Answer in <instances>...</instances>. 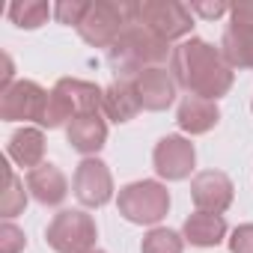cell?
Segmentation results:
<instances>
[{
    "instance_id": "83f0119b",
    "label": "cell",
    "mask_w": 253,
    "mask_h": 253,
    "mask_svg": "<svg viewBox=\"0 0 253 253\" xmlns=\"http://www.w3.org/2000/svg\"><path fill=\"white\" fill-rule=\"evenodd\" d=\"M89 253H104V250H89Z\"/></svg>"
},
{
    "instance_id": "ffe728a7",
    "label": "cell",
    "mask_w": 253,
    "mask_h": 253,
    "mask_svg": "<svg viewBox=\"0 0 253 253\" xmlns=\"http://www.w3.org/2000/svg\"><path fill=\"white\" fill-rule=\"evenodd\" d=\"M51 15H54V6L45 3V0H15L9 6V21L21 30H36L48 24Z\"/></svg>"
},
{
    "instance_id": "8fae6325",
    "label": "cell",
    "mask_w": 253,
    "mask_h": 253,
    "mask_svg": "<svg viewBox=\"0 0 253 253\" xmlns=\"http://www.w3.org/2000/svg\"><path fill=\"white\" fill-rule=\"evenodd\" d=\"M134 89H137L140 107L158 113V110H167V107L176 101L179 84H176L173 72L155 66V69H146V72H140V75L134 78Z\"/></svg>"
},
{
    "instance_id": "d4e9b609",
    "label": "cell",
    "mask_w": 253,
    "mask_h": 253,
    "mask_svg": "<svg viewBox=\"0 0 253 253\" xmlns=\"http://www.w3.org/2000/svg\"><path fill=\"white\" fill-rule=\"evenodd\" d=\"M229 253H253V223H241L226 238Z\"/></svg>"
},
{
    "instance_id": "ba28073f",
    "label": "cell",
    "mask_w": 253,
    "mask_h": 253,
    "mask_svg": "<svg viewBox=\"0 0 253 253\" xmlns=\"http://www.w3.org/2000/svg\"><path fill=\"white\" fill-rule=\"evenodd\" d=\"M48 104V89L36 81H15L0 92V119L3 122H42Z\"/></svg>"
},
{
    "instance_id": "9a60e30c",
    "label": "cell",
    "mask_w": 253,
    "mask_h": 253,
    "mask_svg": "<svg viewBox=\"0 0 253 253\" xmlns=\"http://www.w3.org/2000/svg\"><path fill=\"white\" fill-rule=\"evenodd\" d=\"M140 110H143V107H140V98H137L134 81H113V84L104 89L101 113H104L110 122L125 125V122H131Z\"/></svg>"
},
{
    "instance_id": "5b68a950",
    "label": "cell",
    "mask_w": 253,
    "mask_h": 253,
    "mask_svg": "<svg viewBox=\"0 0 253 253\" xmlns=\"http://www.w3.org/2000/svg\"><path fill=\"white\" fill-rule=\"evenodd\" d=\"M98 226L84 209H63L45 229V241L54 253H89L95 250Z\"/></svg>"
},
{
    "instance_id": "4fadbf2b",
    "label": "cell",
    "mask_w": 253,
    "mask_h": 253,
    "mask_svg": "<svg viewBox=\"0 0 253 253\" xmlns=\"http://www.w3.org/2000/svg\"><path fill=\"white\" fill-rule=\"evenodd\" d=\"M217 122H220V107H217V101H209V98L188 95V98H182V104L176 110V125L191 137L209 134Z\"/></svg>"
},
{
    "instance_id": "30bf717a",
    "label": "cell",
    "mask_w": 253,
    "mask_h": 253,
    "mask_svg": "<svg viewBox=\"0 0 253 253\" xmlns=\"http://www.w3.org/2000/svg\"><path fill=\"white\" fill-rule=\"evenodd\" d=\"M232 197H235L232 179L220 170H203L191 179V200H194L197 211L223 214L232 206Z\"/></svg>"
},
{
    "instance_id": "cb8c5ba5",
    "label": "cell",
    "mask_w": 253,
    "mask_h": 253,
    "mask_svg": "<svg viewBox=\"0 0 253 253\" xmlns=\"http://www.w3.org/2000/svg\"><path fill=\"white\" fill-rule=\"evenodd\" d=\"M27 247V235L24 229H18L12 220L0 223V253H21Z\"/></svg>"
},
{
    "instance_id": "2e32d148",
    "label": "cell",
    "mask_w": 253,
    "mask_h": 253,
    "mask_svg": "<svg viewBox=\"0 0 253 253\" xmlns=\"http://www.w3.org/2000/svg\"><path fill=\"white\" fill-rule=\"evenodd\" d=\"M182 238H185L191 247H217V244L226 238V220H223V214L194 211V214L185 217Z\"/></svg>"
},
{
    "instance_id": "ac0fdd59",
    "label": "cell",
    "mask_w": 253,
    "mask_h": 253,
    "mask_svg": "<svg viewBox=\"0 0 253 253\" xmlns=\"http://www.w3.org/2000/svg\"><path fill=\"white\" fill-rule=\"evenodd\" d=\"M54 89L69 101L72 113L75 116H84V113H98L101 110V98H104V89L92 81H81V78H60L54 84Z\"/></svg>"
},
{
    "instance_id": "52a82bcc",
    "label": "cell",
    "mask_w": 253,
    "mask_h": 253,
    "mask_svg": "<svg viewBox=\"0 0 253 253\" xmlns=\"http://www.w3.org/2000/svg\"><path fill=\"white\" fill-rule=\"evenodd\" d=\"M72 194L86 209H101L113 200V173L101 158H84L72 176Z\"/></svg>"
},
{
    "instance_id": "e0dca14e",
    "label": "cell",
    "mask_w": 253,
    "mask_h": 253,
    "mask_svg": "<svg viewBox=\"0 0 253 253\" xmlns=\"http://www.w3.org/2000/svg\"><path fill=\"white\" fill-rule=\"evenodd\" d=\"M6 152H9V158L18 167H27V173L42 167L45 164L42 161L45 158V134H42V128H36V125H24V128H18L9 137V143H6Z\"/></svg>"
},
{
    "instance_id": "277c9868",
    "label": "cell",
    "mask_w": 253,
    "mask_h": 253,
    "mask_svg": "<svg viewBox=\"0 0 253 253\" xmlns=\"http://www.w3.org/2000/svg\"><path fill=\"white\" fill-rule=\"evenodd\" d=\"M137 21V3L128 0H95L89 3L84 21L78 24V33L92 48H110L122 30Z\"/></svg>"
},
{
    "instance_id": "7402d4cb",
    "label": "cell",
    "mask_w": 253,
    "mask_h": 253,
    "mask_svg": "<svg viewBox=\"0 0 253 253\" xmlns=\"http://www.w3.org/2000/svg\"><path fill=\"white\" fill-rule=\"evenodd\" d=\"M140 253H185V238L170 226H152L140 241Z\"/></svg>"
},
{
    "instance_id": "d6986e66",
    "label": "cell",
    "mask_w": 253,
    "mask_h": 253,
    "mask_svg": "<svg viewBox=\"0 0 253 253\" xmlns=\"http://www.w3.org/2000/svg\"><path fill=\"white\" fill-rule=\"evenodd\" d=\"M220 54L232 69L253 72V27L229 24L223 39H220Z\"/></svg>"
},
{
    "instance_id": "4316f807",
    "label": "cell",
    "mask_w": 253,
    "mask_h": 253,
    "mask_svg": "<svg viewBox=\"0 0 253 253\" xmlns=\"http://www.w3.org/2000/svg\"><path fill=\"white\" fill-rule=\"evenodd\" d=\"M229 24L253 27V0H241V3H229Z\"/></svg>"
},
{
    "instance_id": "f1b7e54d",
    "label": "cell",
    "mask_w": 253,
    "mask_h": 253,
    "mask_svg": "<svg viewBox=\"0 0 253 253\" xmlns=\"http://www.w3.org/2000/svg\"><path fill=\"white\" fill-rule=\"evenodd\" d=\"M250 110H253V101H250Z\"/></svg>"
},
{
    "instance_id": "7c38bea8",
    "label": "cell",
    "mask_w": 253,
    "mask_h": 253,
    "mask_svg": "<svg viewBox=\"0 0 253 253\" xmlns=\"http://www.w3.org/2000/svg\"><path fill=\"white\" fill-rule=\"evenodd\" d=\"M66 140L75 152H81L84 158H95L104 143H107V122L101 119V113H84L75 116L66 125Z\"/></svg>"
},
{
    "instance_id": "603a6c76",
    "label": "cell",
    "mask_w": 253,
    "mask_h": 253,
    "mask_svg": "<svg viewBox=\"0 0 253 253\" xmlns=\"http://www.w3.org/2000/svg\"><path fill=\"white\" fill-rule=\"evenodd\" d=\"M86 9H89V0H60V3H54V18L60 24H69V27L78 30Z\"/></svg>"
},
{
    "instance_id": "44dd1931",
    "label": "cell",
    "mask_w": 253,
    "mask_h": 253,
    "mask_svg": "<svg viewBox=\"0 0 253 253\" xmlns=\"http://www.w3.org/2000/svg\"><path fill=\"white\" fill-rule=\"evenodd\" d=\"M27 194L30 191H24V179H18V173L12 167H6V191L0 197V214H3V220H12V217L24 214Z\"/></svg>"
},
{
    "instance_id": "9c48e42d",
    "label": "cell",
    "mask_w": 253,
    "mask_h": 253,
    "mask_svg": "<svg viewBox=\"0 0 253 253\" xmlns=\"http://www.w3.org/2000/svg\"><path fill=\"white\" fill-rule=\"evenodd\" d=\"M152 167L164 182H185L197 167V149L185 134H167L152 149Z\"/></svg>"
},
{
    "instance_id": "5bb4252c",
    "label": "cell",
    "mask_w": 253,
    "mask_h": 253,
    "mask_svg": "<svg viewBox=\"0 0 253 253\" xmlns=\"http://www.w3.org/2000/svg\"><path fill=\"white\" fill-rule=\"evenodd\" d=\"M27 191L39 206H60L69 197V179L57 164H42L27 173Z\"/></svg>"
},
{
    "instance_id": "484cf974",
    "label": "cell",
    "mask_w": 253,
    "mask_h": 253,
    "mask_svg": "<svg viewBox=\"0 0 253 253\" xmlns=\"http://www.w3.org/2000/svg\"><path fill=\"white\" fill-rule=\"evenodd\" d=\"M188 9H191V15H200L206 21H214L220 15H229V3H223V0H214V3H191Z\"/></svg>"
},
{
    "instance_id": "7a4b0ae2",
    "label": "cell",
    "mask_w": 253,
    "mask_h": 253,
    "mask_svg": "<svg viewBox=\"0 0 253 253\" xmlns=\"http://www.w3.org/2000/svg\"><path fill=\"white\" fill-rule=\"evenodd\" d=\"M170 54H173L170 42H164L149 27L134 21V24L125 27L122 36L107 48V63H110L116 81H134L140 72L161 66Z\"/></svg>"
},
{
    "instance_id": "6da1fadb",
    "label": "cell",
    "mask_w": 253,
    "mask_h": 253,
    "mask_svg": "<svg viewBox=\"0 0 253 253\" xmlns=\"http://www.w3.org/2000/svg\"><path fill=\"white\" fill-rule=\"evenodd\" d=\"M170 72L188 95L209 98V101L223 98L235 81V69L223 60L220 48H214L200 36H191L173 48Z\"/></svg>"
},
{
    "instance_id": "3957f363",
    "label": "cell",
    "mask_w": 253,
    "mask_h": 253,
    "mask_svg": "<svg viewBox=\"0 0 253 253\" xmlns=\"http://www.w3.org/2000/svg\"><path fill=\"white\" fill-rule=\"evenodd\" d=\"M116 209H119V214L128 223L158 226L167 217V211H170V191L158 179L128 182L125 188H119V194H116Z\"/></svg>"
},
{
    "instance_id": "8992f818",
    "label": "cell",
    "mask_w": 253,
    "mask_h": 253,
    "mask_svg": "<svg viewBox=\"0 0 253 253\" xmlns=\"http://www.w3.org/2000/svg\"><path fill=\"white\" fill-rule=\"evenodd\" d=\"M137 21L164 42H185L194 27L191 9L179 0H143V3H137Z\"/></svg>"
}]
</instances>
